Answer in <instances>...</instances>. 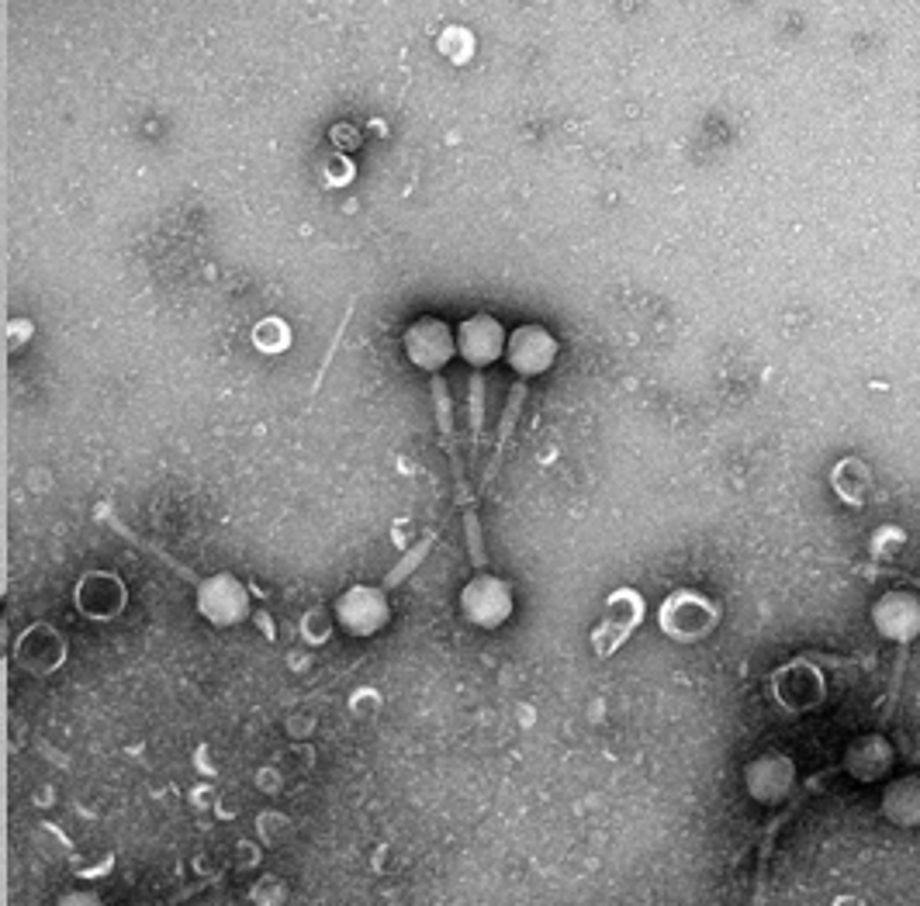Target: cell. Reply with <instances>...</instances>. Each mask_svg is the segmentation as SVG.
Wrapping results in <instances>:
<instances>
[{"label": "cell", "instance_id": "277c9868", "mask_svg": "<svg viewBox=\"0 0 920 906\" xmlns=\"http://www.w3.org/2000/svg\"><path fill=\"white\" fill-rule=\"evenodd\" d=\"M467 422H471V453H474L481 440V422H485V381H481V377H471V391H467Z\"/></svg>", "mask_w": 920, "mask_h": 906}, {"label": "cell", "instance_id": "6da1fadb", "mask_svg": "<svg viewBox=\"0 0 920 906\" xmlns=\"http://www.w3.org/2000/svg\"><path fill=\"white\" fill-rule=\"evenodd\" d=\"M429 388H433V405H436V422H440V443L443 450H447L450 457V471H454V481H457V498L464 509H471V488H467L464 481V457H460V447H457V426H454V405H450V391H447V381L443 377H433L429 381Z\"/></svg>", "mask_w": 920, "mask_h": 906}, {"label": "cell", "instance_id": "3957f363", "mask_svg": "<svg viewBox=\"0 0 920 906\" xmlns=\"http://www.w3.org/2000/svg\"><path fill=\"white\" fill-rule=\"evenodd\" d=\"M499 339H502V332L492 319H474L464 326L467 357H474V360H492L495 350H499Z\"/></svg>", "mask_w": 920, "mask_h": 906}, {"label": "cell", "instance_id": "7a4b0ae2", "mask_svg": "<svg viewBox=\"0 0 920 906\" xmlns=\"http://www.w3.org/2000/svg\"><path fill=\"white\" fill-rule=\"evenodd\" d=\"M526 405V381H516L509 391V402H505V412H502V422H499V436H495V450H492V464H488L485 471V488L495 481V474H499V464H502V453H505V443H509L512 429H516L519 422V409Z\"/></svg>", "mask_w": 920, "mask_h": 906}]
</instances>
